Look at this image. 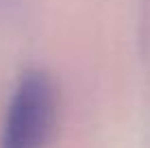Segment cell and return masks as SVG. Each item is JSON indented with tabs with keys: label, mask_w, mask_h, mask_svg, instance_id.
I'll list each match as a JSON object with an SVG mask.
<instances>
[{
	"label": "cell",
	"mask_w": 150,
	"mask_h": 148,
	"mask_svg": "<svg viewBox=\"0 0 150 148\" xmlns=\"http://www.w3.org/2000/svg\"><path fill=\"white\" fill-rule=\"evenodd\" d=\"M59 122V89L46 70H26L7 103L0 148H46Z\"/></svg>",
	"instance_id": "1"
},
{
	"label": "cell",
	"mask_w": 150,
	"mask_h": 148,
	"mask_svg": "<svg viewBox=\"0 0 150 148\" xmlns=\"http://www.w3.org/2000/svg\"><path fill=\"white\" fill-rule=\"evenodd\" d=\"M13 2H15V0H0V9H7V7H11Z\"/></svg>",
	"instance_id": "2"
}]
</instances>
